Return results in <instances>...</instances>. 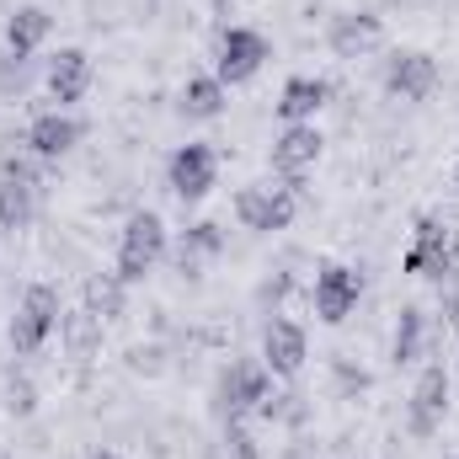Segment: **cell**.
Masks as SVG:
<instances>
[{
  "label": "cell",
  "instance_id": "6da1fadb",
  "mask_svg": "<svg viewBox=\"0 0 459 459\" xmlns=\"http://www.w3.org/2000/svg\"><path fill=\"white\" fill-rule=\"evenodd\" d=\"M160 262H166V220H160L155 209L128 214L123 230H117V267L113 273L123 283H139V278H150Z\"/></svg>",
  "mask_w": 459,
  "mask_h": 459
},
{
  "label": "cell",
  "instance_id": "7a4b0ae2",
  "mask_svg": "<svg viewBox=\"0 0 459 459\" xmlns=\"http://www.w3.org/2000/svg\"><path fill=\"white\" fill-rule=\"evenodd\" d=\"M59 321H65L59 289H54V283H27V294H22V305H16V316H11V332H5V337H11V352H16V358H32L38 347L59 332Z\"/></svg>",
  "mask_w": 459,
  "mask_h": 459
},
{
  "label": "cell",
  "instance_id": "3957f363",
  "mask_svg": "<svg viewBox=\"0 0 459 459\" xmlns=\"http://www.w3.org/2000/svg\"><path fill=\"white\" fill-rule=\"evenodd\" d=\"M299 214V193L294 182H246L235 193V220L256 235H273V230H289Z\"/></svg>",
  "mask_w": 459,
  "mask_h": 459
},
{
  "label": "cell",
  "instance_id": "277c9868",
  "mask_svg": "<svg viewBox=\"0 0 459 459\" xmlns=\"http://www.w3.org/2000/svg\"><path fill=\"white\" fill-rule=\"evenodd\" d=\"M273 395V374L262 358H240L220 374V390H214V411L220 422H246L251 411H262V401Z\"/></svg>",
  "mask_w": 459,
  "mask_h": 459
},
{
  "label": "cell",
  "instance_id": "5b68a950",
  "mask_svg": "<svg viewBox=\"0 0 459 459\" xmlns=\"http://www.w3.org/2000/svg\"><path fill=\"white\" fill-rule=\"evenodd\" d=\"M401 273H411V278H433V283H449L459 278L455 267V235L444 220H433V214H422L417 230H411V246L401 251Z\"/></svg>",
  "mask_w": 459,
  "mask_h": 459
},
{
  "label": "cell",
  "instance_id": "8992f818",
  "mask_svg": "<svg viewBox=\"0 0 459 459\" xmlns=\"http://www.w3.org/2000/svg\"><path fill=\"white\" fill-rule=\"evenodd\" d=\"M273 59V43H267V32H256V27H225L220 32V48H214V81L220 86H246V81H256L262 75V65Z\"/></svg>",
  "mask_w": 459,
  "mask_h": 459
},
{
  "label": "cell",
  "instance_id": "52a82bcc",
  "mask_svg": "<svg viewBox=\"0 0 459 459\" xmlns=\"http://www.w3.org/2000/svg\"><path fill=\"white\" fill-rule=\"evenodd\" d=\"M214 182H220V155H214V144H177L171 155H166V187L182 198V204H204L209 193H214Z\"/></svg>",
  "mask_w": 459,
  "mask_h": 459
},
{
  "label": "cell",
  "instance_id": "ba28073f",
  "mask_svg": "<svg viewBox=\"0 0 459 459\" xmlns=\"http://www.w3.org/2000/svg\"><path fill=\"white\" fill-rule=\"evenodd\" d=\"M358 299H363V273H358V267H347V262H326V267L316 273L310 305H316L321 326H342L347 316L358 310Z\"/></svg>",
  "mask_w": 459,
  "mask_h": 459
},
{
  "label": "cell",
  "instance_id": "9c48e42d",
  "mask_svg": "<svg viewBox=\"0 0 459 459\" xmlns=\"http://www.w3.org/2000/svg\"><path fill=\"white\" fill-rule=\"evenodd\" d=\"M449 390H455V379H449L444 363H428V368L417 374L411 406H406V428H411L417 438H433V433L444 428V417H449Z\"/></svg>",
  "mask_w": 459,
  "mask_h": 459
},
{
  "label": "cell",
  "instance_id": "30bf717a",
  "mask_svg": "<svg viewBox=\"0 0 459 459\" xmlns=\"http://www.w3.org/2000/svg\"><path fill=\"white\" fill-rule=\"evenodd\" d=\"M385 91H390L395 102H428V97L438 91V59L422 54V48L390 54V65H385Z\"/></svg>",
  "mask_w": 459,
  "mask_h": 459
},
{
  "label": "cell",
  "instance_id": "8fae6325",
  "mask_svg": "<svg viewBox=\"0 0 459 459\" xmlns=\"http://www.w3.org/2000/svg\"><path fill=\"white\" fill-rule=\"evenodd\" d=\"M321 150H326V139H321L316 123H283L278 139H273V155H267V160H273V171H278L283 182H299L305 171H316Z\"/></svg>",
  "mask_w": 459,
  "mask_h": 459
},
{
  "label": "cell",
  "instance_id": "7c38bea8",
  "mask_svg": "<svg viewBox=\"0 0 459 459\" xmlns=\"http://www.w3.org/2000/svg\"><path fill=\"white\" fill-rule=\"evenodd\" d=\"M379 43H385V22H379L374 11H342V16H332V27H326V48H332L342 65L368 59Z\"/></svg>",
  "mask_w": 459,
  "mask_h": 459
},
{
  "label": "cell",
  "instance_id": "4fadbf2b",
  "mask_svg": "<svg viewBox=\"0 0 459 459\" xmlns=\"http://www.w3.org/2000/svg\"><path fill=\"white\" fill-rule=\"evenodd\" d=\"M32 214H38V171L11 155L0 166V230H27Z\"/></svg>",
  "mask_w": 459,
  "mask_h": 459
},
{
  "label": "cell",
  "instance_id": "5bb4252c",
  "mask_svg": "<svg viewBox=\"0 0 459 459\" xmlns=\"http://www.w3.org/2000/svg\"><path fill=\"white\" fill-rule=\"evenodd\" d=\"M91 54L86 48H59L54 59H48V70H43V86H48V97L70 113L75 102H86V91H91Z\"/></svg>",
  "mask_w": 459,
  "mask_h": 459
},
{
  "label": "cell",
  "instance_id": "9a60e30c",
  "mask_svg": "<svg viewBox=\"0 0 459 459\" xmlns=\"http://www.w3.org/2000/svg\"><path fill=\"white\" fill-rule=\"evenodd\" d=\"M305 358H310V337H305L299 321H267V332H262V363H267L273 379H294L305 368Z\"/></svg>",
  "mask_w": 459,
  "mask_h": 459
},
{
  "label": "cell",
  "instance_id": "2e32d148",
  "mask_svg": "<svg viewBox=\"0 0 459 459\" xmlns=\"http://www.w3.org/2000/svg\"><path fill=\"white\" fill-rule=\"evenodd\" d=\"M81 134H86L81 117H70L65 108H54V113H38L32 123H27L22 144H27L38 160H59V155H70V150L81 144Z\"/></svg>",
  "mask_w": 459,
  "mask_h": 459
},
{
  "label": "cell",
  "instance_id": "e0dca14e",
  "mask_svg": "<svg viewBox=\"0 0 459 459\" xmlns=\"http://www.w3.org/2000/svg\"><path fill=\"white\" fill-rule=\"evenodd\" d=\"M326 102H332V86H326L321 75H289L273 108H278V117H283V123H316Z\"/></svg>",
  "mask_w": 459,
  "mask_h": 459
},
{
  "label": "cell",
  "instance_id": "ac0fdd59",
  "mask_svg": "<svg viewBox=\"0 0 459 459\" xmlns=\"http://www.w3.org/2000/svg\"><path fill=\"white\" fill-rule=\"evenodd\" d=\"M48 32H54V16H48L43 5H16V11L5 16V54L32 59V54L48 43Z\"/></svg>",
  "mask_w": 459,
  "mask_h": 459
},
{
  "label": "cell",
  "instance_id": "d6986e66",
  "mask_svg": "<svg viewBox=\"0 0 459 459\" xmlns=\"http://www.w3.org/2000/svg\"><path fill=\"white\" fill-rule=\"evenodd\" d=\"M225 102H230V91L214 75H187V86L177 91V113L193 117V123H214L225 113Z\"/></svg>",
  "mask_w": 459,
  "mask_h": 459
},
{
  "label": "cell",
  "instance_id": "ffe728a7",
  "mask_svg": "<svg viewBox=\"0 0 459 459\" xmlns=\"http://www.w3.org/2000/svg\"><path fill=\"white\" fill-rule=\"evenodd\" d=\"M225 251V230L214 225V220H204V225H193L182 235V246H177V267H182V278H204V262H214Z\"/></svg>",
  "mask_w": 459,
  "mask_h": 459
},
{
  "label": "cell",
  "instance_id": "44dd1931",
  "mask_svg": "<svg viewBox=\"0 0 459 459\" xmlns=\"http://www.w3.org/2000/svg\"><path fill=\"white\" fill-rule=\"evenodd\" d=\"M81 299H86V310L108 326V321H117V316L128 310V283H123L117 273H91L86 289H81Z\"/></svg>",
  "mask_w": 459,
  "mask_h": 459
},
{
  "label": "cell",
  "instance_id": "7402d4cb",
  "mask_svg": "<svg viewBox=\"0 0 459 459\" xmlns=\"http://www.w3.org/2000/svg\"><path fill=\"white\" fill-rule=\"evenodd\" d=\"M422 347H428V310L422 305H406L401 321H395V337H390V358L406 368V363L422 358Z\"/></svg>",
  "mask_w": 459,
  "mask_h": 459
},
{
  "label": "cell",
  "instance_id": "603a6c76",
  "mask_svg": "<svg viewBox=\"0 0 459 459\" xmlns=\"http://www.w3.org/2000/svg\"><path fill=\"white\" fill-rule=\"evenodd\" d=\"M27 86H32V59L0 54V97H22Z\"/></svg>",
  "mask_w": 459,
  "mask_h": 459
},
{
  "label": "cell",
  "instance_id": "cb8c5ba5",
  "mask_svg": "<svg viewBox=\"0 0 459 459\" xmlns=\"http://www.w3.org/2000/svg\"><path fill=\"white\" fill-rule=\"evenodd\" d=\"M5 411H11V417H32V411H38V390H32V379H22V374L5 379Z\"/></svg>",
  "mask_w": 459,
  "mask_h": 459
},
{
  "label": "cell",
  "instance_id": "d4e9b609",
  "mask_svg": "<svg viewBox=\"0 0 459 459\" xmlns=\"http://www.w3.org/2000/svg\"><path fill=\"white\" fill-rule=\"evenodd\" d=\"M220 459H262V455H256V444L246 438V428H240V422H225V444H220Z\"/></svg>",
  "mask_w": 459,
  "mask_h": 459
},
{
  "label": "cell",
  "instance_id": "484cf974",
  "mask_svg": "<svg viewBox=\"0 0 459 459\" xmlns=\"http://www.w3.org/2000/svg\"><path fill=\"white\" fill-rule=\"evenodd\" d=\"M438 294H444V316H449V326L459 332V278H449V283H438Z\"/></svg>",
  "mask_w": 459,
  "mask_h": 459
},
{
  "label": "cell",
  "instance_id": "4316f807",
  "mask_svg": "<svg viewBox=\"0 0 459 459\" xmlns=\"http://www.w3.org/2000/svg\"><path fill=\"white\" fill-rule=\"evenodd\" d=\"M230 5H235V0H214V11H220V16H225Z\"/></svg>",
  "mask_w": 459,
  "mask_h": 459
},
{
  "label": "cell",
  "instance_id": "83f0119b",
  "mask_svg": "<svg viewBox=\"0 0 459 459\" xmlns=\"http://www.w3.org/2000/svg\"><path fill=\"white\" fill-rule=\"evenodd\" d=\"M91 459H123V455H113V449H102V455H91Z\"/></svg>",
  "mask_w": 459,
  "mask_h": 459
},
{
  "label": "cell",
  "instance_id": "f1b7e54d",
  "mask_svg": "<svg viewBox=\"0 0 459 459\" xmlns=\"http://www.w3.org/2000/svg\"><path fill=\"white\" fill-rule=\"evenodd\" d=\"M455 187H459V160H455Z\"/></svg>",
  "mask_w": 459,
  "mask_h": 459
}]
</instances>
